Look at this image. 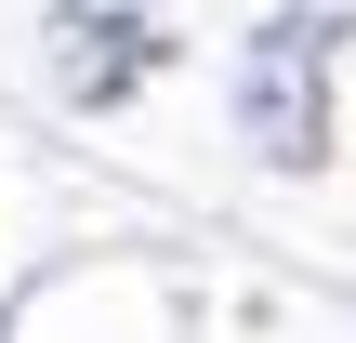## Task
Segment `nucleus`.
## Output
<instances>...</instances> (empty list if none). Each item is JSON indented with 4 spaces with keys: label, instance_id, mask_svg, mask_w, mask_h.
<instances>
[{
    "label": "nucleus",
    "instance_id": "obj_2",
    "mask_svg": "<svg viewBox=\"0 0 356 343\" xmlns=\"http://www.w3.org/2000/svg\"><path fill=\"white\" fill-rule=\"evenodd\" d=\"M66 40H79V53H53V79H66L79 106H106V93H132V79L172 66V26H159V13H119V0H79Z\"/></svg>",
    "mask_w": 356,
    "mask_h": 343
},
{
    "label": "nucleus",
    "instance_id": "obj_1",
    "mask_svg": "<svg viewBox=\"0 0 356 343\" xmlns=\"http://www.w3.org/2000/svg\"><path fill=\"white\" fill-rule=\"evenodd\" d=\"M330 66H343V13H277L251 53H238V119L277 172H317L330 159Z\"/></svg>",
    "mask_w": 356,
    "mask_h": 343
}]
</instances>
